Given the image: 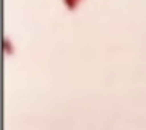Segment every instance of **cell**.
Masks as SVG:
<instances>
[{"label": "cell", "mask_w": 146, "mask_h": 130, "mask_svg": "<svg viewBox=\"0 0 146 130\" xmlns=\"http://www.w3.org/2000/svg\"><path fill=\"white\" fill-rule=\"evenodd\" d=\"M7 49H8V54H11V44H10V40L7 38Z\"/></svg>", "instance_id": "2"}, {"label": "cell", "mask_w": 146, "mask_h": 130, "mask_svg": "<svg viewBox=\"0 0 146 130\" xmlns=\"http://www.w3.org/2000/svg\"><path fill=\"white\" fill-rule=\"evenodd\" d=\"M62 2H64V7H65L67 10L73 11V10H76L78 5H80L83 0H62Z\"/></svg>", "instance_id": "1"}]
</instances>
